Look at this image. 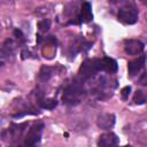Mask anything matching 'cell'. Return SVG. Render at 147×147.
Wrapping results in <instances>:
<instances>
[{"mask_svg": "<svg viewBox=\"0 0 147 147\" xmlns=\"http://www.w3.org/2000/svg\"><path fill=\"white\" fill-rule=\"evenodd\" d=\"M101 69L106 72L114 74L117 71V62L111 57H103L101 59Z\"/></svg>", "mask_w": 147, "mask_h": 147, "instance_id": "cell-10", "label": "cell"}, {"mask_svg": "<svg viewBox=\"0 0 147 147\" xmlns=\"http://www.w3.org/2000/svg\"><path fill=\"white\" fill-rule=\"evenodd\" d=\"M53 75V68H49V67H42L40 72H39V78L41 80H48Z\"/></svg>", "mask_w": 147, "mask_h": 147, "instance_id": "cell-11", "label": "cell"}, {"mask_svg": "<svg viewBox=\"0 0 147 147\" xmlns=\"http://www.w3.org/2000/svg\"><path fill=\"white\" fill-rule=\"evenodd\" d=\"M145 48L144 42L137 39H127L124 41V49L129 55H139Z\"/></svg>", "mask_w": 147, "mask_h": 147, "instance_id": "cell-5", "label": "cell"}, {"mask_svg": "<svg viewBox=\"0 0 147 147\" xmlns=\"http://www.w3.org/2000/svg\"><path fill=\"white\" fill-rule=\"evenodd\" d=\"M133 100H134V102H136L137 105H142V103H145V101H146L145 93H144L141 90H138V91L136 92L134 96H133Z\"/></svg>", "mask_w": 147, "mask_h": 147, "instance_id": "cell-12", "label": "cell"}, {"mask_svg": "<svg viewBox=\"0 0 147 147\" xmlns=\"http://www.w3.org/2000/svg\"><path fill=\"white\" fill-rule=\"evenodd\" d=\"M85 95V90L82 84L72 83L63 92V102L67 105H77Z\"/></svg>", "mask_w": 147, "mask_h": 147, "instance_id": "cell-1", "label": "cell"}, {"mask_svg": "<svg viewBox=\"0 0 147 147\" xmlns=\"http://www.w3.org/2000/svg\"><path fill=\"white\" fill-rule=\"evenodd\" d=\"M2 64H3V63H2V62H0V68L2 67Z\"/></svg>", "mask_w": 147, "mask_h": 147, "instance_id": "cell-16", "label": "cell"}, {"mask_svg": "<svg viewBox=\"0 0 147 147\" xmlns=\"http://www.w3.org/2000/svg\"><path fill=\"white\" fill-rule=\"evenodd\" d=\"M77 18H78L79 23H87V22L92 21L93 14H92V7H91L90 2H83L82 9H80V14L78 15Z\"/></svg>", "mask_w": 147, "mask_h": 147, "instance_id": "cell-8", "label": "cell"}, {"mask_svg": "<svg viewBox=\"0 0 147 147\" xmlns=\"http://www.w3.org/2000/svg\"><path fill=\"white\" fill-rule=\"evenodd\" d=\"M96 124L100 129L103 130H109L114 126L115 124V115L110 113H103L100 114L96 118Z\"/></svg>", "mask_w": 147, "mask_h": 147, "instance_id": "cell-7", "label": "cell"}, {"mask_svg": "<svg viewBox=\"0 0 147 147\" xmlns=\"http://www.w3.org/2000/svg\"><path fill=\"white\" fill-rule=\"evenodd\" d=\"M101 69V59H87L79 68V76L83 79H90L96 75Z\"/></svg>", "mask_w": 147, "mask_h": 147, "instance_id": "cell-2", "label": "cell"}, {"mask_svg": "<svg viewBox=\"0 0 147 147\" xmlns=\"http://www.w3.org/2000/svg\"><path fill=\"white\" fill-rule=\"evenodd\" d=\"M118 18L125 24H133L138 20V10L133 6H126L118 10Z\"/></svg>", "mask_w": 147, "mask_h": 147, "instance_id": "cell-3", "label": "cell"}, {"mask_svg": "<svg viewBox=\"0 0 147 147\" xmlns=\"http://www.w3.org/2000/svg\"><path fill=\"white\" fill-rule=\"evenodd\" d=\"M38 28H39L40 31L46 32V31L51 28V21H49L48 18H44V20H41V21L38 23Z\"/></svg>", "mask_w": 147, "mask_h": 147, "instance_id": "cell-13", "label": "cell"}, {"mask_svg": "<svg viewBox=\"0 0 147 147\" xmlns=\"http://www.w3.org/2000/svg\"><path fill=\"white\" fill-rule=\"evenodd\" d=\"M56 100L54 99H49V100H45L42 103H41V107L42 108H46V109H53L55 106H56Z\"/></svg>", "mask_w": 147, "mask_h": 147, "instance_id": "cell-14", "label": "cell"}, {"mask_svg": "<svg viewBox=\"0 0 147 147\" xmlns=\"http://www.w3.org/2000/svg\"><path fill=\"white\" fill-rule=\"evenodd\" d=\"M124 147H130V146H124Z\"/></svg>", "mask_w": 147, "mask_h": 147, "instance_id": "cell-17", "label": "cell"}, {"mask_svg": "<svg viewBox=\"0 0 147 147\" xmlns=\"http://www.w3.org/2000/svg\"><path fill=\"white\" fill-rule=\"evenodd\" d=\"M145 65V55H141L140 57L133 60V61H130L129 62V65H127V70H129V74L130 76H136L138 75V72L144 68Z\"/></svg>", "mask_w": 147, "mask_h": 147, "instance_id": "cell-9", "label": "cell"}, {"mask_svg": "<svg viewBox=\"0 0 147 147\" xmlns=\"http://www.w3.org/2000/svg\"><path fill=\"white\" fill-rule=\"evenodd\" d=\"M130 91H131V87H130V86H125V87L122 90L121 94H122V98H123L124 100L127 99V96H129V94H130Z\"/></svg>", "mask_w": 147, "mask_h": 147, "instance_id": "cell-15", "label": "cell"}, {"mask_svg": "<svg viewBox=\"0 0 147 147\" xmlns=\"http://www.w3.org/2000/svg\"><path fill=\"white\" fill-rule=\"evenodd\" d=\"M118 138L113 132H106L100 136L98 146L99 147H118Z\"/></svg>", "mask_w": 147, "mask_h": 147, "instance_id": "cell-6", "label": "cell"}, {"mask_svg": "<svg viewBox=\"0 0 147 147\" xmlns=\"http://www.w3.org/2000/svg\"><path fill=\"white\" fill-rule=\"evenodd\" d=\"M41 131H42V124H36L33 125L26 137H25V146L26 147H37L39 141H40V137H41Z\"/></svg>", "mask_w": 147, "mask_h": 147, "instance_id": "cell-4", "label": "cell"}]
</instances>
